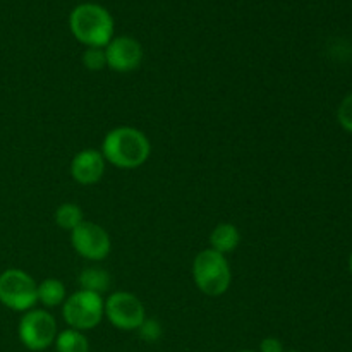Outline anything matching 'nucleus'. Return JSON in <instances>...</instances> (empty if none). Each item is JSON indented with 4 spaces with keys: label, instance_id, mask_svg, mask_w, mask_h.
Instances as JSON below:
<instances>
[{
    "label": "nucleus",
    "instance_id": "1",
    "mask_svg": "<svg viewBox=\"0 0 352 352\" xmlns=\"http://www.w3.org/2000/svg\"><path fill=\"white\" fill-rule=\"evenodd\" d=\"M100 151L107 164L112 167L134 170L148 162L151 143L143 131L133 126H119L105 134Z\"/></svg>",
    "mask_w": 352,
    "mask_h": 352
},
{
    "label": "nucleus",
    "instance_id": "2",
    "mask_svg": "<svg viewBox=\"0 0 352 352\" xmlns=\"http://www.w3.org/2000/svg\"><path fill=\"white\" fill-rule=\"evenodd\" d=\"M69 28L76 40L86 48H105L113 38V17L100 3L85 2L72 9Z\"/></svg>",
    "mask_w": 352,
    "mask_h": 352
},
{
    "label": "nucleus",
    "instance_id": "3",
    "mask_svg": "<svg viewBox=\"0 0 352 352\" xmlns=\"http://www.w3.org/2000/svg\"><path fill=\"white\" fill-rule=\"evenodd\" d=\"M192 280L198 291L208 298L223 296L232 284L229 261L212 248L199 251L192 261Z\"/></svg>",
    "mask_w": 352,
    "mask_h": 352
},
{
    "label": "nucleus",
    "instance_id": "4",
    "mask_svg": "<svg viewBox=\"0 0 352 352\" xmlns=\"http://www.w3.org/2000/svg\"><path fill=\"white\" fill-rule=\"evenodd\" d=\"M105 316V299L100 294L81 291L69 296L62 305V318L69 329L88 332L96 329Z\"/></svg>",
    "mask_w": 352,
    "mask_h": 352
},
{
    "label": "nucleus",
    "instance_id": "5",
    "mask_svg": "<svg viewBox=\"0 0 352 352\" xmlns=\"http://www.w3.org/2000/svg\"><path fill=\"white\" fill-rule=\"evenodd\" d=\"M0 302L17 313L33 309L38 302V284L28 272L9 268L0 274Z\"/></svg>",
    "mask_w": 352,
    "mask_h": 352
},
{
    "label": "nucleus",
    "instance_id": "6",
    "mask_svg": "<svg viewBox=\"0 0 352 352\" xmlns=\"http://www.w3.org/2000/svg\"><path fill=\"white\" fill-rule=\"evenodd\" d=\"M19 340L26 349L40 352L48 349L57 337V322L45 309H30L19 320Z\"/></svg>",
    "mask_w": 352,
    "mask_h": 352
},
{
    "label": "nucleus",
    "instance_id": "7",
    "mask_svg": "<svg viewBox=\"0 0 352 352\" xmlns=\"http://www.w3.org/2000/svg\"><path fill=\"white\" fill-rule=\"evenodd\" d=\"M105 316L110 325L122 332H133L141 327L146 318L143 302L131 292L117 291L105 299Z\"/></svg>",
    "mask_w": 352,
    "mask_h": 352
},
{
    "label": "nucleus",
    "instance_id": "8",
    "mask_svg": "<svg viewBox=\"0 0 352 352\" xmlns=\"http://www.w3.org/2000/svg\"><path fill=\"white\" fill-rule=\"evenodd\" d=\"M71 244L76 253L89 261H102L112 251V239L102 226L81 222L71 232Z\"/></svg>",
    "mask_w": 352,
    "mask_h": 352
},
{
    "label": "nucleus",
    "instance_id": "9",
    "mask_svg": "<svg viewBox=\"0 0 352 352\" xmlns=\"http://www.w3.org/2000/svg\"><path fill=\"white\" fill-rule=\"evenodd\" d=\"M143 47L140 41L133 36H113L110 43L105 47L107 67L113 72L127 74L140 69L143 62Z\"/></svg>",
    "mask_w": 352,
    "mask_h": 352
},
{
    "label": "nucleus",
    "instance_id": "10",
    "mask_svg": "<svg viewBox=\"0 0 352 352\" xmlns=\"http://www.w3.org/2000/svg\"><path fill=\"white\" fill-rule=\"evenodd\" d=\"M107 162L102 151L86 148L74 155L71 162V175L78 184L93 186L102 181L105 174Z\"/></svg>",
    "mask_w": 352,
    "mask_h": 352
},
{
    "label": "nucleus",
    "instance_id": "11",
    "mask_svg": "<svg viewBox=\"0 0 352 352\" xmlns=\"http://www.w3.org/2000/svg\"><path fill=\"white\" fill-rule=\"evenodd\" d=\"M241 244V232L234 223H219L210 234V248L220 254H229Z\"/></svg>",
    "mask_w": 352,
    "mask_h": 352
},
{
    "label": "nucleus",
    "instance_id": "12",
    "mask_svg": "<svg viewBox=\"0 0 352 352\" xmlns=\"http://www.w3.org/2000/svg\"><path fill=\"white\" fill-rule=\"evenodd\" d=\"M78 282L81 291H89L102 296L103 292H107L110 289L112 278H110V274L105 270V268L88 267L79 274Z\"/></svg>",
    "mask_w": 352,
    "mask_h": 352
},
{
    "label": "nucleus",
    "instance_id": "13",
    "mask_svg": "<svg viewBox=\"0 0 352 352\" xmlns=\"http://www.w3.org/2000/svg\"><path fill=\"white\" fill-rule=\"evenodd\" d=\"M65 299H67L65 285L58 278H45L43 282L38 284V301L45 308H57V306H62Z\"/></svg>",
    "mask_w": 352,
    "mask_h": 352
},
{
    "label": "nucleus",
    "instance_id": "14",
    "mask_svg": "<svg viewBox=\"0 0 352 352\" xmlns=\"http://www.w3.org/2000/svg\"><path fill=\"white\" fill-rule=\"evenodd\" d=\"M57 352H89V342L85 332L74 329H65L55 337Z\"/></svg>",
    "mask_w": 352,
    "mask_h": 352
},
{
    "label": "nucleus",
    "instance_id": "15",
    "mask_svg": "<svg viewBox=\"0 0 352 352\" xmlns=\"http://www.w3.org/2000/svg\"><path fill=\"white\" fill-rule=\"evenodd\" d=\"M81 222H85V213H82V210L76 203H62L55 210V223L62 230L72 232Z\"/></svg>",
    "mask_w": 352,
    "mask_h": 352
},
{
    "label": "nucleus",
    "instance_id": "16",
    "mask_svg": "<svg viewBox=\"0 0 352 352\" xmlns=\"http://www.w3.org/2000/svg\"><path fill=\"white\" fill-rule=\"evenodd\" d=\"M82 65L93 72L103 71L107 67L105 48H86L82 54Z\"/></svg>",
    "mask_w": 352,
    "mask_h": 352
},
{
    "label": "nucleus",
    "instance_id": "17",
    "mask_svg": "<svg viewBox=\"0 0 352 352\" xmlns=\"http://www.w3.org/2000/svg\"><path fill=\"white\" fill-rule=\"evenodd\" d=\"M138 332H140L141 339L146 342H157L162 337V325L155 318H144Z\"/></svg>",
    "mask_w": 352,
    "mask_h": 352
},
{
    "label": "nucleus",
    "instance_id": "18",
    "mask_svg": "<svg viewBox=\"0 0 352 352\" xmlns=\"http://www.w3.org/2000/svg\"><path fill=\"white\" fill-rule=\"evenodd\" d=\"M337 119H339L340 126L352 134V93L340 102L339 110H337Z\"/></svg>",
    "mask_w": 352,
    "mask_h": 352
},
{
    "label": "nucleus",
    "instance_id": "19",
    "mask_svg": "<svg viewBox=\"0 0 352 352\" xmlns=\"http://www.w3.org/2000/svg\"><path fill=\"white\" fill-rule=\"evenodd\" d=\"M258 352H285V349L280 339H277V337H265L260 342Z\"/></svg>",
    "mask_w": 352,
    "mask_h": 352
},
{
    "label": "nucleus",
    "instance_id": "20",
    "mask_svg": "<svg viewBox=\"0 0 352 352\" xmlns=\"http://www.w3.org/2000/svg\"><path fill=\"white\" fill-rule=\"evenodd\" d=\"M349 270H351V275H352V253H351V258H349Z\"/></svg>",
    "mask_w": 352,
    "mask_h": 352
},
{
    "label": "nucleus",
    "instance_id": "21",
    "mask_svg": "<svg viewBox=\"0 0 352 352\" xmlns=\"http://www.w3.org/2000/svg\"><path fill=\"white\" fill-rule=\"evenodd\" d=\"M241 352H258V351H241Z\"/></svg>",
    "mask_w": 352,
    "mask_h": 352
},
{
    "label": "nucleus",
    "instance_id": "22",
    "mask_svg": "<svg viewBox=\"0 0 352 352\" xmlns=\"http://www.w3.org/2000/svg\"><path fill=\"white\" fill-rule=\"evenodd\" d=\"M285 352H301V351H285Z\"/></svg>",
    "mask_w": 352,
    "mask_h": 352
}]
</instances>
